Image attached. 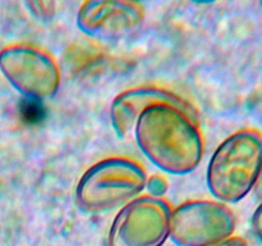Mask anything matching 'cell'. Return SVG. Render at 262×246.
<instances>
[{"label":"cell","mask_w":262,"mask_h":246,"mask_svg":"<svg viewBox=\"0 0 262 246\" xmlns=\"http://www.w3.org/2000/svg\"><path fill=\"white\" fill-rule=\"evenodd\" d=\"M252 228L256 237L262 242V202H260V205L252 215Z\"/></svg>","instance_id":"10"},{"label":"cell","mask_w":262,"mask_h":246,"mask_svg":"<svg viewBox=\"0 0 262 246\" xmlns=\"http://www.w3.org/2000/svg\"><path fill=\"white\" fill-rule=\"evenodd\" d=\"M135 136L148 160L169 173L193 171L204 155L199 118L168 104L147 108L136 120Z\"/></svg>","instance_id":"1"},{"label":"cell","mask_w":262,"mask_h":246,"mask_svg":"<svg viewBox=\"0 0 262 246\" xmlns=\"http://www.w3.org/2000/svg\"><path fill=\"white\" fill-rule=\"evenodd\" d=\"M260 7H261V9H262V2L260 3Z\"/></svg>","instance_id":"13"},{"label":"cell","mask_w":262,"mask_h":246,"mask_svg":"<svg viewBox=\"0 0 262 246\" xmlns=\"http://www.w3.org/2000/svg\"><path fill=\"white\" fill-rule=\"evenodd\" d=\"M146 171L129 158H107L86 171L76 191L77 205L86 212L120 207L146 187Z\"/></svg>","instance_id":"3"},{"label":"cell","mask_w":262,"mask_h":246,"mask_svg":"<svg viewBox=\"0 0 262 246\" xmlns=\"http://www.w3.org/2000/svg\"><path fill=\"white\" fill-rule=\"evenodd\" d=\"M234 212L223 202L191 200L174 208L169 218V237L179 246H214L232 237Z\"/></svg>","instance_id":"4"},{"label":"cell","mask_w":262,"mask_h":246,"mask_svg":"<svg viewBox=\"0 0 262 246\" xmlns=\"http://www.w3.org/2000/svg\"><path fill=\"white\" fill-rule=\"evenodd\" d=\"M0 68L20 94L32 99L53 96L60 81L55 60L43 50L32 46L4 49L0 53Z\"/></svg>","instance_id":"6"},{"label":"cell","mask_w":262,"mask_h":246,"mask_svg":"<svg viewBox=\"0 0 262 246\" xmlns=\"http://www.w3.org/2000/svg\"><path fill=\"white\" fill-rule=\"evenodd\" d=\"M170 213V205L163 197H136L113 220L109 246H163L169 237Z\"/></svg>","instance_id":"5"},{"label":"cell","mask_w":262,"mask_h":246,"mask_svg":"<svg viewBox=\"0 0 262 246\" xmlns=\"http://www.w3.org/2000/svg\"><path fill=\"white\" fill-rule=\"evenodd\" d=\"M146 186H147L151 196L163 197L166 189H168V182H166V179L163 176H154L150 179H147Z\"/></svg>","instance_id":"9"},{"label":"cell","mask_w":262,"mask_h":246,"mask_svg":"<svg viewBox=\"0 0 262 246\" xmlns=\"http://www.w3.org/2000/svg\"><path fill=\"white\" fill-rule=\"evenodd\" d=\"M253 194H255L256 199L258 201L262 202V161H261V167H260V172H258L257 179H256L255 187H253Z\"/></svg>","instance_id":"12"},{"label":"cell","mask_w":262,"mask_h":246,"mask_svg":"<svg viewBox=\"0 0 262 246\" xmlns=\"http://www.w3.org/2000/svg\"><path fill=\"white\" fill-rule=\"evenodd\" d=\"M214 246H247V242H246L243 238H239V237H229L227 238V240L222 241V242L216 243V245Z\"/></svg>","instance_id":"11"},{"label":"cell","mask_w":262,"mask_h":246,"mask_svg":"<svg viewBox=\"0 0 262 246\" xmlns=\"http://www.w3.org/2000/svg\"><path fill=\"white\" fill-rule=\"evenodd\" d=\"M156 104H168L179 108L197 117L193 105L170 90L156 86H142L122 92L114 99L112 105V122L119 136H125L136 120L147 108Z\"/></svg>","instance_id":"8"},{"label":"cell","mask_w":262,"mask_h":246,"mask_svg":"<svg viewBox=\"0 0 262 246\" xmlns=\"http://www.w3.org/2000/svg\"><path fill=\"white\" fill-rule=\"evenodd\" d=\"M262 161V132L246 127L225 138L209 161L206 182L223 204H234L253 190Z\"/></svg>","instance_id":"2"},{"label":"cell","mask_w":262,"mask_h":246,"mask_svg":"<svg viewBox=\"0 0 262 246\" xmlns=\"http://www.w3.org/2000/svg\"><path fill=\"white\" fill-rule=\"evenodd\" d=\"M143 15V7L136 3L86 2L79 10L77 23L87 35L112 37L140 25Z\"/></svg>","instance_id":"7"}]
</instances>
